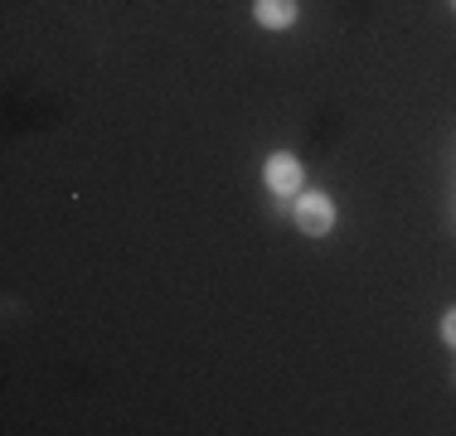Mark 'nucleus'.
Wrapping results in <instances>:
<instances>
[{
  "instance_id": "nucleus-1",
  "label": "nucleus",
  "mask_w": 456,
  "mask_h": 436,
  "mask_svg": "<svg viewBox=\"0 0 456 436\" xmlns=\"http://www.w3.org/2000/svg\"><path fill=\"white\" fill-rule=\"evenodd\" d=\"M291 218H297V228H301L306 238H325V233L335 228V204L325 199V194H297Z\"/></svg>"
},
{
  "instance_id": "nucleus-2",
  "label": "nucleus",
  "mask_w": 456,
  "mask_h": 436,
  "mask_svg": "<svg viewBox=\"0 0 456 436\" xmlns=\"http://www.w3.org/2000/svg\"><path fill=\"white\" fill-rule=\"evenodd\" d=\"M301 160L287 156V150H277L273 160H267V190L277 194V199H291V194H301Z\"/></svg>"
},
{
  "instance_id": "nucleus-3",
  "label": "nucleus",
  "mask_w": 456,
  "mask_h": 436,
  "mask_svg": "<svg viewBox=\"0 0 456 436\" xmlns=\"http://www.w3.org/2000/svg\"><path fill=\"white\" fill-rule=\"evenodd\" d=\"M253 20L263 29H291L297 25V0H253Z\"/></svg>"
},
{
  "instance_id": "nucleus-4",
  "label": "nucleus",
  "mask_w": 456,
  "mask_h": 436,
  "mask_svg": "<svg viewBox=\"0 0 456 436\" xmlns=\"http://www.w3.org/2000/svg\"><path fill=\"white\" fill-rule=\"evenodd\" d=\"M442 340H447V344L456 349V305H452L447 315H442Z\"/></svg>"
}]
</instances>
